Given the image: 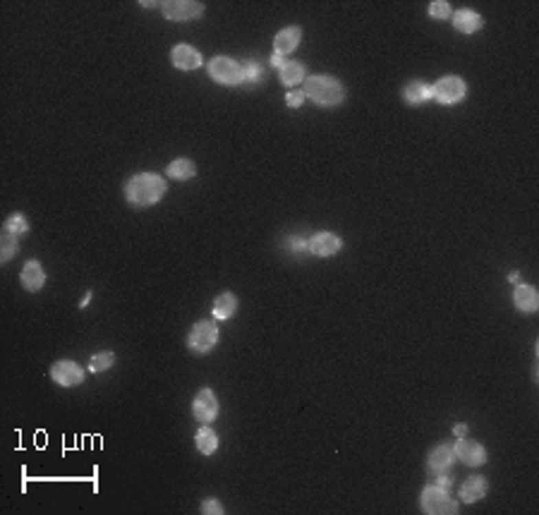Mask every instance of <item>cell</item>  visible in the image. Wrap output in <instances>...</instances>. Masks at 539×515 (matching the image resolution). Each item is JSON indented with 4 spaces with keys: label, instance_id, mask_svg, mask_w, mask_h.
<instances>
[{
    "label": "cell",
    "instance_id": "6da1fadb",
    "mask_svg": "<svg viewBox=\"0 0 539 515\" xmlns=\"http://www.w3.org/2000/svg\"><path fill=\"white\" fill-rule=\"evenodd\" d=\"M166 180L156 173H140V175L130 177L125 185V197L132 206L144 209V206H154L166 195Z\"/></svg>",
    "mask_w": 539,
    "mask_h": 515
},
{
    "label": "cell",
    "instance_id": "7a4b0ae2",
    "mask_svg": "<svg viewBox=\"0 0 539 515\" xmlns=\"http://www.w3.org/2000/svg\"><path fill=\"white\" fill-rule=\"evenodd\" d=\"M305 96H309L316 106L324 108H336L343 103L345 98V89L343 84L338 82L331 74H311V77H305Z\"/></svg>",
    "mask_w": 539,
    "mask_h": 515
},
{
    "label": "cell",
    "instance_id": "3957f363",
    "mask_svg": "<svg viewBox=\"0 0 539 515\" xmlns=\"http://www.w3.org/2000/svg\"><path fill=\"white\" fill-rule=\"evenodd\" d=\"M419 506H422V511L429 515H456L461 511V508H458V501L448 494V489H441V487H437V484H429V487L422 489Z\"/></svg>",
    "mask_w": 539,
    "mask_h": 515
},
{
    "label": "cell",
    "instance_id": "277c9868",
    "mask_svg": "<svg viewBox=\"0 0 539 515\" xmlns=\"http://www.w3.org/2000/svg\"><path fill=\"white\" fill-rule=\"evenodd\" d=\"M219 326L214 321H197L187 333V348L195 355H206L216 343H219Z\"/></svg>",
    "mask_w": 539,
    "mask_h": 515
},
{
    "label": "cell",
    "instance_id": "5b68a950",
    "mask_svg": "<svg viewBox=\"0 0 539 515\" xmlns=\"http://www.w3.org/2000/svg\"><path fill=\"white\" fill-rule=\"evenodd\" d=\"M432 96L443 106H453V103H461L468 96V84L458 74H448V77L439 79L437 84H432Z\"/></svg>",
    "mask_w": 539,
    "mask_h": 515
},
{
    "label": "cell",
    "instance_id": "8992f818",
    "mask_svg": "<svg viewBox=\"0 0 539 515\" xmlns=\"http://www.w3.org/2000/svg\"><path fill=\"white\" fill-rule=\"evenodd\" d=\"M209 74L211 79H216L219 84H226V87L242 84V65L228 56H216L209 63Z\"/></svg>",
    "mask_w": 539,
    "mask_h": 515
},
{
    "label": "cell",
    "instance_id": "52a82bcc",
    "mask_svg": "<svg viewBox=\"0 0 539 515\" xmlns=\"http://www.w3.org/2000/svg\"><path fill=\"white\" fill-rule=\"evenodd\" d=\"M453 448H456V458L461 460L463 465H468V468H482V465L487 463V448H484L482 443L472 441V439L461 437Z\"/></svg>",
    "mask_w": 539,
    "mask_h": 515
},
{
    "label": "cell",
    "instance_id": "ba28073f",
    "mask_svg": "<svg viewBox=\"0 0 539 515\" xmlns=\"http://www.w3.org/2000/svg\"><path fill=\"white\" fill-rule=\"evenodd\" d=\"M161 10L168 19H175V22L195 19L204 14V5L195 3V0H168V3H161Z\"/></svg>",
    "mask_w": 539,
    "mask_h": 515
},
{
    "label": "cell",
    "instance_id": "9c48e42d",
    "mask_svg": "<svg viewBox=\"0 0 539 515\" xmlns=\"http://www.w3.org/2000/svg\"><path fill=\"white\" fill-rule=\"evenodd\" d=\"M192 413L201 424H209L219 417V398L211 388H201L192 403Z\"/></svg>",
    "mask_w": 539,
    "mask_h": 515
},
{
    "label": "cell",
    "instance_id": "30bf717a",
    "mask_svg": "<svg viewBox=\"0 0 539 515\" xmlns=\"http://www.w3.org/2000/svg\"><path fill=\"white\" fill-rule=\"evenodd\" d=\"M51 379L56 381L58 386H79L84 381V371L77 362L72 360H58L56 364L51 367Z\"/></svg>",
    "mask_w": 539,
    "mask_h": 515
},
{
    "label": "cell",
    "instance_id": "8fae6325",
    "mask_svg": "<svg viewBox=\"0 0 539 515\" xmlns=\"http://www.w3.org/2000/svg\"><path fill=\"white\" fill-rule=\"evenodd\" d=\"M456 448H453V443H439L434 446L432 450H429L427 455V468H429V474L434 472H446V470L453 468V463H456Z\"/></svg>",
    "mask_w": 539,
    "mask_h": 515
},
{
    "label": "cell",
    "instance_id": "7c38bea8",
    "mask_svg": "<svg viewBox=\"0 0 539 515\" xmlns=\"http://www.w3.org/2000/svg\"><path fill=\"white\" fill-rule=\"evenodd\" d=\"M340 247H343V240L336 232L324 230L309 237V252L314 256H333L340 252Z\"/></svg>",
    "mask_w": 539,
    "mask_h": 515
},
{
    "label": "cell",
    "instance_id": "4fadbf2b",
    "mask_svg": "<svg viewBox=\"0 0 539 515\" xmlns=\"http://www.w3.org/2000/svg\"><path fill=\"white\" fill-rule=\"evenodd\" d=\"M300 41H302V29L300 27H285L276 34L274 39V53L276 56H290L293 51H298Z\"/></svg>",
    "mask_w": 539,
    "mask_h": 515
},
{
    "label": "cell",
    "instance_id": "5bb4252c",
    "mask_svg": "<svg viewBox=\"0 0 539 515\" xmlns=\"http://www.w3.org/2000/svg\"><path fill=\"white\" fill-rule=\"evenodd\" d=\"M170 63L177 70H197V67H201V53L197 48L187 46V43H180V46H175L170 51Z\"/></svg>",
    "mask_w": 539,
    "mask_h": 515
},
{
    "label": "cell",
    "instance_id": "9a60e30c",
    "mask_svg": "<svg viewBox=\"0 0 539 515\" xmlns=\"http://www.w3.org/2000/svg\"><path fill=\"white\" fill-rule=\"evenodd\" d=\"M513 305L522 314H532L539 307V295L535 285H516V293H513Z\"/></svg>",
    "mask_w": 539,
    "mask_h": 515
},
{
    "label": "cell",
    "instance_id": "2e32d148",
    "mask_svg": "<svg viewBox=\"0 0 539 515\" xmlns=\"http://www.w3.org/2000/svg\"><path fill=\"white\" fill-rule=\"evenodd\" d=\"M489 492V482L484 477H479V474H472V477H468L463 482L461 487V501L463 503H474L479 501V498H484Z\"/></svg>",
    "mask_w": 539,
    "mask_h": 515
},
{
    "label": "cell",
    "instance_id": "e0dca14e",
    "mask_svg": "<svg viewBox=\"0 0 539 515\" xmlns=\"http://www.w3.org/2000/svg\"><path fill=\"white\" fill-rule=\"evenodd\" d=\"M22 283L24 288L29 290V293H36V290H41L43 285H46V271H43V266L38 264V261H27L24 264V271H22Z\"/></svg>",
    "mask_w": 539,
    "mask_h": 515
},
{
    "label": "cell",
    "instance_id": "ac0fdd59",
    "mask_svg": "<svg viewBox=\"0 0 539 515\" xmlns=\"http://www.w3.org/2000/svg\"><path fill=\"white\" fill-rule=\"evenodd\" d=\"M403 98L410 103V106H419V103H424V101H429V98H434V96H432V84L415 79V82L405 84Z\"/></svg>",
    "mask_w": 539,
    "mask_h": 515
},
{
    "label": "cell",
    "instance_id": "d6986e66",
    "mask_svg": "<svg viewBox=\"0 0 539 515\" xmlns=\"http://www.w3.org/2000/svg\"><path fill=\"white\" fill-rule=\"evenodd\" d=\"M453 27L461 34H474L482 29V17L474 10H456L453 12Z\"/></svg>",
    "mask_w": 539,
    "mask_h": 515
},
{
    "label": "cell",
    "instance_id": "ffe728a7",
    "mask_svg": "<svg viewBox=\"0 0 539 515\" xmlns=\"http://www.w3.org/2000/svg\"><path fill=\"white\" fill-rule=\"evenodd\" d=\"M278 77L285 87H295V84L305 82V65L298 61H285V65L278 70Z\"/></svg>",
    "mask_w": 539,
    "mask_h": 515
},
{
    "label": "cell",
    "instance_id": "44dd1931",
    "mask_svg": "<svg viewBox=\"0 0 539 515\" xmlns=\"http://www.w3.org/2000/svg\"><path fill=\"white\" fill-rule=\"evenodd\" d=\"M168 177H173V180H190V177L197 175V166L195 161H190V158H175V161L168 166Z\"/></svg>",
    "mask_w": 539,
    "mask_h": 515
},
{
    "label": "cell",
    "instance_id": "7402d4cb",
    "mask_svg": "<svg viewBox=\"0 0 539 515\" xmlns=\"http://www.w3.org/2000/svg\"><path fill=\"white\" fill-rule=\"evenodd\" d=\"M214 316L216 319H230L232 314L237 311V297L232 293H221L214 300Z\"/></svg>",
    "mask_w": 539,
    "mask_h": 515
},
{
    "label": "cell",
    "instance_id": "603a6c76",
    "mask_svg": "<svg viewBox=\"0 0 539 515\" xmlns=\"http://www.w3.org/2000/svg\"><path fill=\"white\" fill-rule=\"evenodd\" d=\"M195 441H197V448H199L204 455L216 453V448H219V437H216V432L209 427H201L199 432H197Z\"/></svg>",
    "mask_w": 539,
    "mask_h": 515
},
{
    "label": "cell",
    "instance_id": "cb8c5ba5",
    "mask_svg": "<svg viewBox=\"0 0 539 515\" xmlns=\"http://www.w3.org/2000/svg\"><path fill=\"white\" fill-rule=\"evenodd\" d=\"M113 362H116V355H113L111 350H103V353H96L91 360H89V369H91L94 374H98V371L111 369Z\"/></svg>",
    "mask_w": 539,
    "mask_h": 515
},
{
    "label": "cell",
    "instance_id": "d4e9b609",
    "mask_svg": "<svg viewBox=\"0 0 539 515\" xmlns=\"http://www.w3.org/2000/svg\"><path fill=\"white\" fill-rule=\"evenodd\" d=\"M5 232H12V235H24V232H29V223H27V216L24 214H12L8 221H5Z\"/></svg>",
    "mask_w": 539,
    "mask_h": 515
},
{
    "label": "cell",
    "instance_id": "484cf974",
    "mask_svg": "<svg viewBox=\"0 0 539 515\" xmlns=\"http://www.w3.org/2000/svg\"><path fill=\"white\" fill-rule=\"evenodd\" d=\"M17 252V235L12 232H3V240H0V256L3 261H10Z\"/></svg>",
    "mask_w": 539,
    "mask_h": 515
},
{
    "label": "cell",
    "instance_id": "4316f807",
    "mask_svg": "<svg viewBox=\"0 0 539 515\" xmlns=\"http://www.w3.org/2000/svg\"><path fill=\"white\" fill-rule=\"evenodd\" d=\"M261 82V67L256 63H250V65H242V84L247 87H254V84Z\"/></svg>",
    "mask_w": 539,
    "mask_h": 515
},
{
    "label": "cell",
    "instance_id": "83f0119b",
    "mask_svg": "<svg viewBox=\"0 0 539 515\" xmlns=\"http://www.w3.org/2000/svg\"><path fill=\"white\" fill-rule=\"evenodd\" d=\"M451 14H453L451 3H446V0H434V3L429 5V17H434V19H448Z\"/></svg>",
    "mask_w": 539,
    "mask_h": 515
},
{
    "label": "cell",
    "instance_id": "f1b7e54d",
    "mask_svg": "<svg viewBox=\"0 0 539 515\" xmlns=\"http://www.w3.org/2000/svg\"><path fill=\"white\" fill-rule=\"evenodd\" d=\"M305 98L307 96H305L302 89H290V91L285 94V103H288L290 108H300L305 103Z\"/></svg>",
    "mask_w": 539,
    "mask_h": 515
},
{
    "label": "cell",
    "instance_id": "f546056e",
    "mask_svg": "<svg viewBox=\"0 0 539 515\" xmlns=\"http://www.w3.org/2000/svg\"><path fill=\"white\" fill-rule=\"evenodd\" d=\"M201 513H206V515H211V513L221 515V513H226V508L221 506V501H216V498H206V501L201 503Z\"/></svg>",
    "mask_w": 539,
    "mask_h": 515
},
{
    "label": "cell",
    "instance_id": "4dcf8cb0",
    "mask_svg": "<svg viewBox=\"0 0 539 515\" xmlns=\"http://www.w3.org/2000/svg\"><path fill=\"white\" fill-rule=\"evenodd\" d=\"M429 477H434L437 479V487H441V489H451V484H453V477H451V472H434V474H429Z\"/></svg>",
    "mask_w": 539,
    "mask_h": 515
},
{
    "label": "cell",
    "instance_id": "1f68e13d",
    "mask_svg": "<svg viewBox=\"0 0 539 515\" xmlns=\"http://www.w3.org/2000/svg\"><path fill=\"white\" fill-rule=\"evenodd\" d=\"M283 65H285V58H283V56H276V53H271V67L280 70Z\"/></svg>",
    "mask_w": 539,
    "mask_h": 515
},
{
    "label": "cell",
    "instance_id": "d6a6232c",
    "mask_svg": "<svg viewBox=\"0 0 539 515\" xmlns=\"http://www.w3.org/2000/svg\"><path fill=\"white\" fill-rule=\"evenodd\" d=\"M453 434H456L458 439L465 437V434H468V424H456V427H453Z\"/></svg>",
    "mask_w": 539,
    "mask_h": 515
},
{
    "label": "cell",
    "instance_id": "836d02e7",
    "mask_svg": "<svg viewBox=\"0 0 539 515\" xmlns=\"http://www.w3.org/2000/svg\"><path fill=\"white\" fill-rule=\"evenodd\" d=\"M89 302H91V293H87V295H84V300H82V302H79V307H87V305H89Z\"/></svg>",
    "mask_w": 539,
    "mask_h": 515
}]
</instances>
